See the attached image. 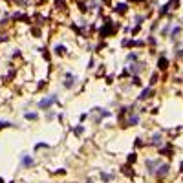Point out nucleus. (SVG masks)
Masks as SVG:
<instances>
[{"mask_svg": "<svg viewBox=\"0 0 183 183\" xmlns=\"http://www.w3.org/2000/svg\"><path fill=\"white\" fill-rule=\"evenodd\" d=\"M132 2H143V0H132Z\"/></svg>", "mask_w": 183, "mask_h": 183, "instance_id": "nucleus-26", "label": "nucleus"}, {"mask_svg": "<svg viewBox=\"0 0 183 183\" xmlns=\"http://www.w3.org/2000/svg\"><path fill=\"white\" fill-rule=\"evenodd\" d=\"M157 68H159V70H167V68H169V61H167V57H159V61H157Z\"/></svg>", "mask_w": 183, "mask_h": 183, "instance_id": "nucleus-10", "label": "nucleus"}, {"mask_svg": "<svg viewBox=\"0 0 183 183\" xmlns=\"http://www.w3.org/2000/svg\"><path fill=\"white\" fill-rule=\"evenodd\" d=\"M53 117H55V113H53V112H48V115H46V119H48V121H51V119H53Z\"/></svg>", "mask_w": 183, "mask_h": 183, "instance_id": "nucleus-23", "label": "nucleus"}, {"mask_svg": "<svg viewBox=\"0 0 183 183\" xmlns=\"http://www.w3.org/2000/svg\"><path fill=\"white\" fill-rule=\"evenodd\" d=\"M169 172H170V165L169 163H159V165H157V169H156V178L157 180H163V178H167L169 176Z\"/></svg>", "mask_w": 183, "mask_h": 183, "instance_id": "nucleus-2", "label": "nucleus"}, {"mask_svg": "<svg viewBox=\"0 0 183 183\" xmlns=\"http://www.w3.org/2000/svg\"><path fill=\"white\" fill-rule=\"evenodd\" d=\"M82 132H84V126H82V125H79V126L75 128V130H73V134H75V136H81Z\"/></svg>", "mask_w": 183, "mask_h": 183, "instance_id": "nucleus-19", "label": "nucleus"}, {"mask_svg": "<svg viewBox=\"0 0 183 183\" xmlns=\"http://www.w3.org/2000/svg\"><path fill=\"white\" fill-rule=\"evenodd\" d=\"M176 57H183V49H178V51H176Z\"/></svg>", "mask_w": 183, "mask_h": 183, "instance_id": "nucleus-25", "label": "nucleus"}, {"mask_svg": "<svg viewBox=\"0 0 183 183\" xmlns=\"http://www.w3.org/2000/svg\"><path fill=\"white\" fill-rule=\"evenodd\" d=\"M169 29H170V26H165V28H163V35H167V33H169Z\"/></svg>", "mask_w": 183, "mask_h": 183, "instance_id": "nucleus-24", "label": "nucleus"}, {"mask_svg": "<svg viewBox=\"0 0 183 183\" xmlns=\"http://www.w3.org/2000/svg\"><path fill=\"white\" fill-rule=\"evenodd\" d=\"M143 64H132V66H128V72L132 73V75H139V73L143 72Z\"/></svg>", "mask_w": 183, "mask_h": 183, "instance_id": "nucleus-9", "label": "nucleus"}, {"mask_svg": "<svg viewBox=\"0 0 183 183\" xmlns=\"http://www.w3.org/2000/svg\"><path fill=\"white\" fill-rule=\"evenodd\" d=\"M139 121H141V117H139V113H134V112H130L128 113V117H126V125L128 126H137L139 125Z\"/></svg>", "mask_w": 183, "mask_h": 183, "instance_id": "nucleus-3", "label": "nucleus"}, {"mask_svg": "<svg viewBox=\"0 0 183 183\" xmlns=\"http://www.w3.org/2000/svg\"><path fill=\"white\" fill-rule=\"evenodd\" d=\"M55 103H59V97H57V93H51V95L42 97L41 101H38V108H41V110H49Z\"/></svg>", "mask_w": 183, "mask_h": 183, "instance_id": "nucleus-1", "label": "nucleus"}, {"mask_svg": "<svg viewBox=\"0 0 183 183\" xmlns=\"http://www.w3.org/2000/svg\"><path fill=\"white\" fill-rule=\"evenodd\" d=\"M169 7H170V4H167V6H163V7L159 9V15H165L167 11H169Z\"/></svg>", "mask_w": 183, "mask_h": 183, "instance_id": "nucleus-21", "label": "nucleus"}, {"mask_svg": "<svg viewBox=\"0 0 183 183\" xmlns=\"http://www.w3.org/2000/svg\"><path fill=\"white\" fill-rule=\"evenodd\" d=\"M0 183H4V180H2V178H0Z\"/></svg>", "mask_w": 183, "mask_h": 183, "instance_id": "nucleus-27", "label": "nucleus"}, {"mask_svg": "<svg viewBox=\"0 0 183 183\" xmlns=\"http://www.w3.org/2000/svg\"><path fill=\"white\" fill-rule=\"evenodd\" d=\"M152 95H154V90H152V86H147V88H143V92L137 95V99H139V101H147V99H150Z\"/></svg>", "mask_w": 183, "mask_h": 183, "instance_id": "nucleus-7", "label": "nucleus"}, {"mask_svg": "<svg viewBox=\"0 0 183 183\" xmlns=\"http://www.w3.org/2000/svg\"><path fill=\"white\" fill-rule=\"evenodd\" d=\"M126 7H128V6H126V4H117V7H115V11H117V13H125V11H126Z\"/></svg>", "mask_w": 183, "mask_h": 183, "instance_id": "nucleus-18", "label": "nucleus"}, {"mask_svg": "<svg viewBox=\"0 0 183 183\" xmlns=\"http://www.w3.org/2000/svg\"><path fill=\"white\" fill-rule=\"evenodd\" d=\"M157 81H159V77H157V73H154V75L150 77V86H154V84H156Z\"/></svg>", "mask_w": 183, "mask_h": 183, "instance_id": "nucleus-20", "label": "nucleus"}, {"mask_svg": "<svg viewBox=\"0 0 183 183\" xmlns=\"http://www.w3.org/2000/svg\"><path fill=\"white\" fill-rule=\"evenodd\" d=\"M157 165H159V159H147V172H148L150 176H154Z\"/></svg>", "mask_w": 183, "mask_h": 183, "instance_id": "nucleus-6", "label": "nucleus"}, {"mask_svg": "<svg viewBox=\"0 0 183 183\" xmlns=\"http://www.w3.org/2000/svg\"><path fill=\"white\" fill-rule=\"evenodd\" d=\"M24 117L29 119V121H37L38 119V113L37 112H26V113H24Z\"/></svg>", "mask_w": 183, "mask_h": 183, "instance_id": "nucleus-12", "label": "nucleus"}, {"mask_svg": "<svg viewBox=\"0 0 183 183\" xmlns=\"http://www.w3.org/2000/svg\"><path fill=\"white\" fill-rule=\"evenodd\" d=\"M99 176H101V180H103V183H110L112 180H113V174H106V172H99Z\"/></svg>", "mask_w": 183, "mask_h": 183, "instance_id": "nucleus-11", "label": "nucleus"}, {"mask_svg": "<svg viewBox=\"0 0 183 183\" xmlns=\"http://www.w3.org/2000/svg\"><path fill=\"white\" fill-rule=\"evenodd\" d=\"M132 84H136V86L141 84V81H139V77H137V75H134V81H132Z\"/></svg>", "mask_w": 183, "mask_h": 183, "instance_id": "nucleus-22", "label": "nucleus"}, {"mask_svg": "<svg viewBox=\"0 0 183 183\" xmlns=\"http://www.w3.org/2000/svg\"><path fill=\"white\" fill-rule=\"evenodd\" d=\"M126 61H130V62H136V61H137V53H136V51H130V53L126 55Z\"/></svg>", "mask_w": 183, "mask_h": 183, "instance_id": "nucleus-16", "label": "nucleus"}, {"mask_svg": "<svg viewBox=\"0 0 183 183\" xmlns=\"http://www.w3.org/2000/svg\"><path fill=\"white\" fill-rule=\"evenodd\" d=\"M150 145H152V147H161V145H163V136L159 134V132L152 136V139H150Z\"/></svg>", "mask_w": 183, "mask_h": 183, "instance_id": "nucleus-8", "label": "nucleus"}, {"mask_svg": "<svg viewBox=\"0 0 183 183\" xmlns=\"http://www.w3.org/2000/svg\"><path fill=\"white\" fill-rule=\"evenodd\" d=\"M53 51H55L57 55H64V53H66V46H62V44H57Z\"/></svg>", "mask_w": 183, "mask_h": 183, "instance_id": "nucleus-13", "label": "nucleus"}, {"mask_svg": "<svg viewBox=\"0 0 183 183\" xmlns=\"http://www.w3.org/2000/svg\"><path fill=\"white\" fill-rule=\"evenodd\" d=\"M93 110H95V112H99V113H101L103 117H110V115H112V112L105 110V108H93Z\"/></svg>", "mask_w": 183, "mask_h": 183, "instance_id": "nucleus-14", "label": "nucleus"}, {"mask_svg": "<svg viewBox=\"0 0 183 183\" xmlns=\"http://www.w3.org/2000/svg\"><path fill=\"white\" fill-rule=\"evenodd\" d=\"M20 165L24 167V169H31V167L35 165V159H33L29 154H22V157H20Z\"/></svg>", "mask_w": 183, "mask_h": 183, "instance_id": "nucleus-5", "label": "nucleus"}, {"mask_svg": "<svg viewBox=\"0 0 183 183\" xmlns=\"http://www.w3.org/2000/svg\"><path fill=\"white\" fill-rule=\"evenodd\" d=\"M62 86L66 88V90H72V88L75 86V75H73V73H66V75H64Z\"/></svg>", "mask_w": 183, "mask_h": 183, "instance_id": "nucleus-4", "label": "nucleus"}, {"mask_svg": "<svg viewBox=\"0 0 183 183\" xmlns=\"http://www.w3.org/2000/svg\"><path fill=\"white\" fill-rule=\"evenodd\" d=\"M180 31H181V28L180 26H174V28H172V31H170V38H176V35H180Z\"/></svg>", "mask_w": 183, "mask_h": 183, "instance_id": "nucleus-15", "label": "nucleus"}, {"mask_svg": "<svg viewBox=\"0 0 183 183\" xmlns=\"http://www.w3.org/2000/svg\"><path fill=\"white\" fill-rule=\"evenodd\" d=\"M9 126H17V125L11 123V121H2L0 119V128H9Z\"/></svg>", "mask_w": 183, "mask_h": 183, "instance_id": "nucleus-17", "label": "nucleus"}]
</instances>
